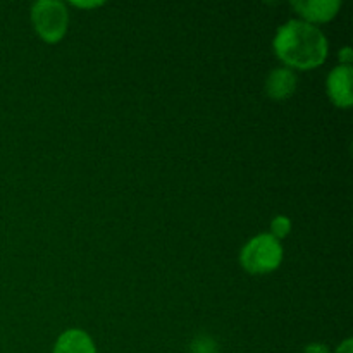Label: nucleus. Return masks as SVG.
<instances>
[{
    "instance_id": "nucleus-5",
    "label": "nucleus",
    "mask_w": 353,
    "mask_h": 353,
    "mask_svg": "<svg viewBox=\"0 0 353 353\" xmlns=\"http://www.w3.org/2000/svg\"><path fill=\"white\" fill-rule=\"evenodd\" d=\"M292 7L302 16V21L310 24L330 23L340 12V0H295Z\"/></svg>"
},
{
    "instance_id": "nucleus-7",
    "label": "nucleus",
    "mask_w": 353,
    "mask_h": 353,
    "mask_svg": "<svg viewBox=\"0 0 353 353\" xmlns=\"http://www.w3.org/2000/svg\"><path fill=\"white\" fill-rule=\"evenodd\" d=\"M52 353H97V347L86 331L68 330L57 338Z\"/></svg>"
},
{
    "instance_id": "nucleus-9",
    "label": "nucleus",
    "mask_w": 353,
    "mask_h": 353,
    "mask_svg": "<svg viewBox=\"0 0 353 353\" xmlns=\"http://www.w3.org/2000/svg\"><path fill=\"white\" fill-rule=\"evenodd\" d=\"M193 350H195V353H214L216 347H214V341H210L209 338H200L195 347H193Z\"/></svg>"
},
{
    "instance_id": "nucleus-11",
    "label": "nucleus",
    "mask_w": 353,
    "mask_h": 353,
    "mask_svg": "<svg viewBox=\"0 0 353 353\" xmlns=\"http://www.w3.org/2000/svg\"><path fill=\"white\" fill-rule=\"evenodd\" d=\"M303 353H330V348L323 343H309L303 348Z\"/></svg>"
},
{
    "instance_id": "nucleus-10",
    "label": "nucleus",
    "mask_w": 353,
    "mask_h": 353,
    "mask_svg": "<svg viewBox=\"0 0 353 353\" xmlns=\"http://www.w3.org/2000/svg\"><path fill=\"white\" fill-rule=\"evenodd\" d=\"M338 59H340V65H352L353 50L350 47H343L338 52Z\"/></svg>"
},
{
    "instance_id": "nucleus-6",
    "label": "nucleus",
    "mask_w": 353,
    "mask_h": 353,
    "mask_svg": "<svg viewBox=\"0 0 353 353\" xmlns=\"http://www.w3.org/2000/svg\"><path fill=\"white\" fill-rule=\"evenodd\" d=\"M296 74L290 68H276L265 79V93L272 100H288L296 90Z\"/></svg>"
},
{
    "instance_id": "nucleus-13",
    "label": "nucleus",
    "mask_w": 353,
    "mask_h": 353,
    "mask_svg": "<svg viewBox=\"0 0 353 353\" xmlns=\"http://www.w3.org/2000/svg\"><path fill=\"white\" fill-rule=\"evenodd\" d=\"M72 6L83 7V9H93V7H100L103 6V3L102 2H72Z\"/></svg>"
},
{
    "instance_id": "nucleus-8",
    "label": "nucleus",
    "mask_w": 353,
    "mask_h": 353,
    "mask_svg": "<svg viewBox=\"0 0 353 353\" xmlns=\"http://www.w3.org/2000/svg\"><path fill=\"white\" fill-rule=\"evenodd\" d=\"M292 233V219L288 216H276L271 221V233L276 240H283Z\"/></svg>"
},
{
    "instance_id": "nucleus-4",
    "label": "nucleus",
    "mask_w": 353,
    "mask_h": 353,
    "mask_svg": "<svg viewBox=\"0 0 353 353\" xmlns=\"http://www.w3.org/2000/svg\"><path fill=\"white\" fill-rule=\"evenodd\" d=\"M353 68L352 65H336L331 69L326 79L327 97L340 109H350L353 103Z\"/></svg>"
},
{
    "instance_id": "nucleus-12",
    "label": "nucleus",
    "mask_w": 353,
    "mask_h": 353,
    "mask_svg": "<svg viewBox=\"0 0 353 353\" xmlns=\"http://www.w3.org/2000/svg\"><path fill=\"white\" fill-rule=\"evenodd\" d=\"M334 353H353V340L352 338H347L345 341H341L340 347L336 348Z\"/></svg>"
},
{
    "instance_id": "nucleus-2",
    "label": "nucleus",
    "mask_w": 353,
    "mask_h": 353,
    "mask_svg": "<svg viewBox=\"0 0 353 353\" xmlns=\"http://www.w3.org/2000/svg\"><path fill=\"white\" fill-rule=\"evenodd\" d=\"M283 262L281 241L272 234L262 233L248 240L240 252V264L250 274H269Z\"/></svg>"
},
{
    "instance_id": "nucleus-3",
    "label": "nucleus",
    "mask_w": 353,
    "mask_h": 353,
    "mask_svg": "<svg viewBox=\"0 0 353 353\" xmlns=\"http://www.w3.org/2000/svg\"><path fill=\"white\" fill-rule=\"evenodd\" d=\"M31 23L47 43H59L68 33L69 10L61 0H38L31 6Z\"/></svg>"
},
{
    "instance_id": "nucleus-1",
    "label": "nucleus",
    "mask_w": 353,
    "mask_h": 353,
    "mask_svg": "<svg viewBox=\"0 0 353 353\" xmlns=\"http://www.w3.org/2000/svg\"><path fill=\"white\" fill-rule=\"evenodd\" d=\"M276 55L285 68L309 71L324 64L330 43L323 30L302 19H292L278 28L272 41Z\"/></svg>"
}]
</instances>
